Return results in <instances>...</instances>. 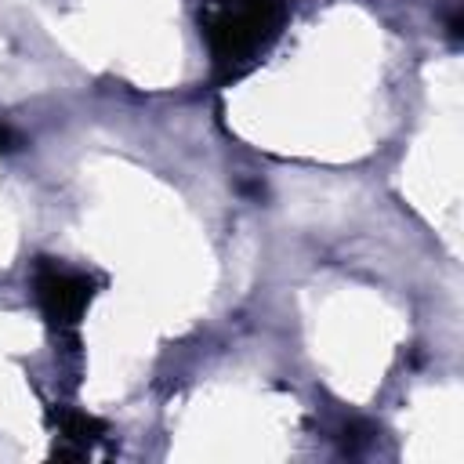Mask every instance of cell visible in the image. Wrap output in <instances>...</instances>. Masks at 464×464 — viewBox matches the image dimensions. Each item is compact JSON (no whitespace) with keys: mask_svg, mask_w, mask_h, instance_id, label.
I'll return each instance as SVG.
<instances>
[{"mask_svg":"<svg viewBox=\"0 0 464 464\" xmlns=\"http://www.w3.org/2000/svg\"><path fill=\"white\" fill-rule=\"evenodd\" d=\"M51 424H54L58 435L69 442V446L54 450V457H87L91 442H98L102 431H105V424H102L98 417H87V413L65 410V406H62V410H51Z\"/></svg>","mask_w":464,"mask_h":464,"instance_id":"cell-3","label":"cell"},{"mask_svg":"<svg viewBox=\"0 0 464 464\" xmlns=\"http://www.w3.org/2000/svg\"><path fill=\"white\" fill-rule=\"evenodd\" d=\"M18 145H22V138H14L7 127H0V149H4V152H11V149H18Z\"/></svg>","mask_w":464,"mask_h":464,"instance_id":"cell-4","label":"cell"},{"mask_svg":"<svg viewBox=\"0 0 464 464\" xmlns=\"http://www.w3.org/2000/svg\"><path fill=\"white\" fill-rule=\"evenodd\" d=\"M290 0H203L199 33L221 80L243 76L283 33Z\"/></svg>","mask_w":464,"mask_h":464,"instance_id":"cell-1","label":"cell"},{"mask_svg":"<svg viewBox=\"0 0 464 464\" xmlns=\"http://www.w3.org/2000/svg\"><path fill=\"white\" fill-rule=\"evenodd\" d=\"M33 286H36V301H40V312L44 319L58 330V334H72L94 297V279L72 272V268H62L58 261L51 257H40L36 261V276H33Z\"/></svg>","mask_w":464,"mask_h":464,"instance_id":"cell-2","label":"cell"}]
</instances>
